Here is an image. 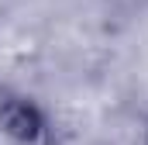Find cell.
Returning a JSON list of instances; mask_svg holds the SVG:
<instances>
[{"label": "cell", "mask_w": 148, "mask_h": 145, "mask_svg": "<svg viewBox=\"0 0 148 145\" xmlns=\"http://www.w3.org/2000/svg\"><path fill=\"white\" fill-rule=\"evenodd\" d=\"M0 145H48L41 114L28 104H7L0 110Z\"/></svg>", "instance_id": "cell-1"}]
</instances>
